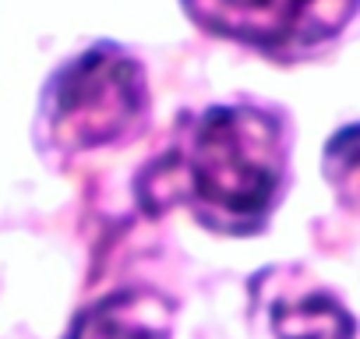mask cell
<instances>
[{
    "label": "cell",
    "instance_id": "6da1fadb",
    "mask_svg": "<svg viewBox=\"0 0 360 339\" xmlns=\"http://www.w3.org/2000/svg\"><path fill=\"white\" fill-rule=\"evenodd\" d=\"M286 174V127L258 106H212L184 120L138 184L152 212L184 202L209 230H258Z\"/></svg>",
    "mask_w": 360,
    "mask_h": 339
},
{
    "label": "cell",
    "instance_id": "7a4b0ae2",
    "mask_svg": "<svg viewBox=\"0 0 360 339\" xmlns=\"http://www.w3.org/2000/svg\"><path fill=\"white\" fill-rule=\"evenodd\" d=\"M148 117L145 71L120 46L99 43L64 64L43 99V120L57 148L85 152L134 134Z\"/></svg>",
    "mask_w": 360,
    "mask_h": 339
},
{
    "label": "cell",
    "instance_id": "3957f363",
    "mask_svg": "<svg viewBox=\"0 0 360 339\" xmlns=\"http://www.w3.org/2000/svg\"><path fill=\"white\" fill-rule=\"evenodd\" d=\"M184 11L209 36L293 60L335 39L356 0H184Z\"/></svg>",
    "mask_w": 360,
    "mask_h": 339
},
{
    "label": "cell",
    "instance_id": "277c9868",
    "mask_svg": "<svg viewBox=\"0 0 360 339\" xmlns=\"http://www.w3.org/2000/svg\"><path fill=\"white\" fill-rule=\"evenodd\" d=\"M173 300L159 290H120L78 314L68 339H169Z\"/></svg>",
    "mask_w": 360,
    "mask_h": 339
},
{
    "label": "cell",
    "instance_id": "5b68a950",
    "mask_svg": "<svg viewBox=\"0 0 360 339\" xmlns=\"http://www.w3.org/2000/svg\"><path fill=\"white\" fill-rule=\"evenodd\" d=\"M272 328L279 339H353L349 311L321 290L276 304Z\"/></svg>",
    "mask_w": 360,
    "mask_h": 339
}]
</instances>
